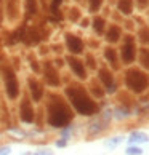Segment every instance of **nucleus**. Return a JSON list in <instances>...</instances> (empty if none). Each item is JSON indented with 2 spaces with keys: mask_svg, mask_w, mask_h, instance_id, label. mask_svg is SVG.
Masks as SVG:
<instances>
[{
  "mask_svg": "<svg viewBox=\"0 0 149 155\" xmlns=\"http://www.w3.org/2000/svg\"><path fill=\"white\" fill-rule=\"evenodd\" d=\"M120 27H117V26H111L109 27V31H107V40H109V42H117L119 40V37H120Z\"/></svg>",
  "mask_w": 149,
  "mask_h": 155,
  "instance_id": "f8f14e48",
  "label": "nucleus"
},
{
  "mask_svg": "<svg viewBox=\"0 0 149 155\" xmlns=\"http://www.w3.org/2000/svg\"><path fill=\"white\" fill-rule=\"evenodd\" d=\"M72 120V112L67 104L59 97H51L48 104V123L55 128L66 126Z\"/></svg>",
  "mask_w": 149,
  "mask_h": 155,
  "instance_id": "f03ea898",
  "label": "nucleus"
},
{
  "mask_svg": "<svg viewBox=\"0 0 149 155\" xmlns=\"http://www.w3.org/2000/svg\"><path fill=\"white\" fill-rule=\"evenodd\" d=\"M45 80H47V83L51 85V87H58L59 85V77H58V74H56L55 67L51 66L50 62L45 64Z\"/></svg>",
  "mask_w": 149,
  "mask_h": 155,
  "instance_id": "6e6552de",
  "label": "nucleus"
},
{
  "mask_svg": "<svg viewBox=\"0 0 149 155\" xmlns=\"http://www.w3.org/2000/svg\"><path fill=\"white\" fill-rule=\"evenodd\" d=\"M3 82H5V90H7V94L10 99H16L19 94V83L18 78H16L13 69L5 67L3 69Z\"/></svg>",
  "mask_w": 149,
  "mask_h": 155,
  "instance_id": "20e7f679",
  "label": "nucleus"
},
{
  "mask_svg": "<svg viewBox=\"0 0 149 155\" xmlns=\"http://www.w3.org/2000/svg\"><path fill=\"white\" fill-rule=\"evenodd\" d=\"M141 62H143V66L149 67V50H144V51H143V54H141Z\"/></svg>",
  "mask_w": 149,
  "mask_h": 155,
  "instance_id": "a211bd4d",
  "label": "nucleus"
},
{
  "mask_svg": "<svg viewBox=\"0 0 149 155\" xmlns=\"http://www.w3.org/2000/svg\"><path fill=\"white\" fill-rule=\"evenodd\" d=\"M0 3H2V0H0ZM0 13H2V10H0ZM0 19H2V18H0Z\"/></svg>",
  "mask_w": 149,
  "mask_h": 155,
  "instance_id": "5701e85b",
  "label": "nucleus"
},
{
  "mask_svg": "<svg viewBox=\"0 0 149 155\" xmlns=\"http://www.w3.org/2000/svg\"><path fill=\"white\" fill-rule=\"evenodd\" d=\"M100 78L104 82V87L107 88V91H114V78H112V74L106 69H101L100 71Z\"/></svg>",
  "mask_w": 149,
  "mask_h": 155,
  "instance_id": "9b49d317",
  "label": "nucleus"
},
{
  "mask_svg": "<svg viewBox=\"0 0 149 155\" xmlns=\"http://www.w3.org/2000/svg\"><path fill=\"white\" fill-rule=\"evenodd\" d=\"M27 83H29V88H31L34 101H40V99H42V96H43V88L40 87V83L37 82L36 78H29V80H27Z\"/></svg>",
  "mask_w": 149,
  "mask_h": 155,
  "instance_id": "9d476101",
  "label": "nucleus"
},
{
  "mask_svg": "<svg viewBox=\"0 0 149 155\" xmlns=\"http://www.w3.org/2000/svg\"><path fill=\"white\" fill-rule=\"evenodd\" d=\"M136 58V45H135V40L131 35L125 37L124 40V45H122V61L125 64H130L133 62Z\"/></svg>",
  "mask_w": 149,
  "mask_h": 155,
  "instance_id": "39448f33",
  "label": "nucleus"
},
{
  "mask_svg": "<svg viewBox=\"0 0 149 155\" xmlns=\"http://www.w3.org/2000/svg\"><path fill=\"white\" fill-rule=\"evenodd\" d=\"M67 62H69V66H71V69H72V72L76 74L79 78H85V77H87V74H85V66H83V62L80 61V59L72 58V56H71V58L67 59Z\"/></svg>",
  "mask_w": 149,
  "mask_h": 155,
  "instance_id": "1a4fd4ad",
  "label": "nucleus"
},
{
  "mask_svg": "<svg viewBox=\"0 0 149 155\" xmlns=\"http://www.w3.org/2000/svg\"><path fill=\"white\" fill-rule=\"evenodd\" d=\"M66 93L69 96L71 104L79 114H82V115H93L96 112L98 107H96L95 101L85 93V90L82 87H69Z\"/></svg>",
  "mask_w": 149,
  "mask_h": 155,
  "instance_id": "f257e3e1",
  "label": "nucleus"
},
{
  "mask_svg": "<svg viewBox=\"0 0 149 155\" xmlns=\"http://www.w3.org/2000/svg\"><path fill=\"white\" fill-rule=\"evenodd\" d=\"M103 0H90V11L91 13H95V11H98L100 7H101Z\"/></svg>",
  "mask_w": 149,
  "mask_h": 155,
  "instance_id": "2eb2a0df",
  "label": "nucleus"
},
{
  "mask_svg": "<svg viewBox=\"0 0 149 155\" xmlns=\"http://www.w3.org/2000/svg\"><path fill=\"white\" fill-rule=\"evenodd\" d=\"M56 146H58V147H64L66 142H64V141H58V142H56Z\"/></svg>",
  "mask_w": 149,
  "mask_h": 155,
  "instance_id": "4be33fe9",
  "label": "nucleus"
},
{
  "mask_svg": "<svg viewBox=\"0 0 149 155\" xmlns=\"http://www.w3.org/2000/svg\"><path fill=\"white\" fill-rule=\"evenodd\" d=\"M19 117L24 123H32L34 122V109H32V104L31 101L24 97L21 102V107H19Z\"/></svg>",
  "mask_w": 149,
  "mask_h": 155,
  "instance_id": "423d86ee",
  "label": "nucleus"
},
{
  "mask_svg": "<svg viewBox=\"0 0 149 155\" xmlns=\"http://www.w3.org/2000/svg\"><path fill=\"white\" fill-rule=\"evenodd\" d=\"M125 82H127V87L130 90L136 91V93H141V91H144L149 85V78L146 74H143L141 71H128L127 74V78H125Z\"/></svg>",
  "mask_w": 149,
  "mask_h": 155,
  "instance_id": "7ed1b4c3",
  "label": "nucleus"
},
{
  "mask_svg": "<svg viewBox=\"0 0 149 155\" xmlns=\"http://www.w3.org/2000/svg\"><path fill=\"white\" fill-rule=\"evenodd\" d=\"M36 155H53V152L51 150H39Z\"/></svg>",
  "mask_w": 149,
  "mask_h": 155,
  "instance_id": "412c9836",
  "label": "nucleus"
},
{
  "mask_svg": "<svg viewBox=\"0 0 149 155\" xmlns=\"http://www.w3.org/2000/svg\"><path fill=\"white\" fill-rule=\"evenodd\" d=\"M66 45H67V50L72 54H79L83 51V42L77 35H72V34H67L66 35Z\"/></svg>",
  "mask_w": 149,
  "mask_h": 155,
  "instance_id": "0eeeda50",
  "label": "nucleus"
},
{
  "mask_svg": "<svg viewBox=\"0 0 149 155\" xmlns=\"http://www.w3.org/2000/svg\"><path fill=\"white\" fill-rule=\"evenodd\" d=\"M103 27H104V21H103L101 18H96L95 19V31L101 34L103 32Z\"/></svg>",
  "mask_w": 149,
  "mask_h": 155,
  "instance_id": "f3484780",
  "label": "nucleus"
},
{
  "mask_svg": "<svg viewBox=\"0 0 149 155\" xmlns=\"http://www.w3.org/2000/svg\"><path fill=\"white\" fill-rule=\"evenodd\" d=\"M106 59L107 61H111L112 62V64H116V51H114V50H111V48H107L106 50Z\"/></svg>",
  "mask_w": 149,
  "mask_h": 155,
  "instance_id": "dca6fc26",
  "label": "nucleus"
},
{
  "mask_svg": "<svg viewBox=\"0 0 149 155\" xmlns=\"http://www.w3.org/2000/svg\"><path fill=\"white\" fill-rule=\"evenodd\" d=\"M130 139L131 141H140V142H146L147 139H149V137L144 134V133H133V134H131L130 136Z\"/></svg>",
  "mask_w": 149,
  "mask_h": 155,
  "instance_id": "4468645a",
  "label": "nucleus"
},
{
  "mask_svg": "<svg viewBox=\"0 0 149 155\" xmlns=\"http://www.w3.org/2000/svg\"><path fill=\"white\" fill-rule=\"evenodd\" d=\"M131 8H133V2L131 0H119V10L125 15L131 13Z\"/></svg>",
  "mask_w": 149,
  "mask_h": 155,
  "instance_id": "ddd939ff",
  "label": "nucleus"
},
{
  "mask_svg": "<svg viewBox=\"0 0 149 155\" xmlns=\"http://www.w3.org/2000/svg\"><path fill=\"white\" fill-rule=\"evenodd\" d=\"M141 152H143V150H141L140 147H128V149H127V153H128V155H140Z\"/></svg>",
  "mask_w": 149,
  "mask_h": 155,
  "instance_id": "6ab92c4d",
  "label": "nucleus"
},
{
  "mask_svg": "<svg viewBox=\"0 0 149 155\" xmlns=\"http://www.w3.org/2000/svg\"><path fill=\"white\" fill-rule=\"evenodd\" d=\"M10 150H11L10 147H2L0 149V155H10Z\"/></svg>",
  "mask_w": 149,
  "mask_h": 155,
  "instance_id": "aec40b11",
  "label": "nucleus"
}]
</instances>
